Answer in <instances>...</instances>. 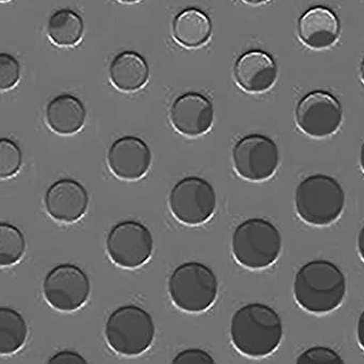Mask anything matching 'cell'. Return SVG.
<instances>
[{
	"mask_svg": "<svg viewBox=\"0 0 364 364\" xmlns=\"http://www.w3.org/2000/svg\"><path fill=\"white\" fill-rule=\"evenodd\" d=\"M168 293L179 310L203 313L217 300L219 281L213 269L203 262H183L169 277Z\"/></svg>",
	"mask_w": 364,
	"mask_h": 364,
	"instance_id": "cell-5",
	"label": "cell"
},
{
	"mask_svg": "<svg viewBox=\"0 0 364 364\" xmlns=\"http://www.w3.org/2000/svg\"><path fill=\"white\" fill-rule=\"evenodd\" d=\"M169 209L178 222L198 226L208 222L217 209V192L210 182L198 176L182 178L169 193Z\"/></svg>",
	"mask_w": 364,
	"mask_h": 364,
	"instance_id": "cell-7",
	"label": "cell"
},
{
	"mask_svg": "<svg viewBox=\"0 0 364 364\" xmlns=\"http://www.w3.org/2000/svg\"><path fill=\"white\" fill-rule=\"evenodd\" d=\"M150 77V68L145 57L133 50H124L114 57L109 65V78L122 92H135L145 87Z\"/></svg>",
	"mask_w": 364,
	"mask_h": 364,
	"instance_id": "cell-18",
	"label": "cell"
},
{
	"mask_svg": "<svg viewBox=\"0 0 364 364\" xmlns=\"http://www.w3.org/2000/svg\"><path fill=\"white\" fill-rule=\"evenodd\" d=\"M360 77H361L362 82L364 84V59L362 60L361 65H360Z\"/></svg>",
	"mask_w": 364,
	"mask_h": 364,
	"instance_id": "cell-31",
	"label": "cell"
},
{
	"mask_svg": "<svg viewBox=\"0 0 364 364\" xmlns=\"http://www.w3.org/2000/svg\"><path fill=\"white\" fill-rule=\"evenodd\" d=\"M109 258L120 268L144 266L154 253V237L147 226L133 220L120 222L109 230L107 238Z\"/></svg>",
	"mask_w": 364,
	"mask_h": 364,
	"instance_id": "cell-11",
	"label": "cell"
},
{
	"mask_svg": "<svg viewBox=\"0 0 364 364\" xmlns=\"http://www.w3.org/2000/svg\"><path fill=\"white\" fill-rule=\"evenodd\" d=\"M295 119L304 134L312 139H327L342 126V105L328 91H311L298 102Z\"/></svg>",
	"mask_w": 364,
	"mask_h": 364,
	"instance_id": "cell-9",
	"label": "cell"
},
{
	"mask_svg": "<svg viewBox=\"0 0 364 364\" xmlns=\"http://www.w3.org/2000/svg\"><path fill=\"white\" fill-rule=\"evenodd\" d=\"M26 251V241L20 228L9 223L0 224V266H14L21 262Z\"/></svg>",
	"mask_w": 364,
	"mask_h": 364,
	"instance_id": "cell-22",
	"label": "cell"
},
{
	"mask_svg": "<svg viewBox=\"0 0 364 364\" xmlns=\"http://www.w3.org/2000/svg\"><path fill=\"white\" fill-rule=\"evenodd\" d=\"M283 238L274 224L251 218L239 224L232 234V251L239 264L251 270L272 266L280 257Z\"/></svg>",
	"mask_w": 364,
	"mask_h": 364,
	"instance_id": "cell-4",
	"label": "cell"
},
{
	"mask_svg": "<svg viewBox=\"0 0 364 364\" xmlns=\"http://www.w3.org/2000/svg\"><path fill=\"white\" fill-rule=\"evenodd\" d=\"M22 150L10 139H0V178L10 179L18 175L22 167Z\"/></svg>",
	"mask_w": 364,
	"mask_h": 364,
	"instance_id": "cell-23",
	"label": "cell"
},
{
	"mask_svg": "<svg viewBox=\"0 0 364 364\" xmlns=\"http://www.w3.org/2000/svg\"><path fill=\"white\" fill-rule=\"evenodd\" d=\"M44 204L46 213L55 221L75 223L88 210L89 194L80 182L63 178L50 186L44 198Z\"/></svg>",
	"mask_w": 364,
	"mask_h": 364,
	"instance_id": "cell-14",
	"label": "cell"
},
{
	"mask_svg": "<svg viewBox=\"0 0 364 364\" xmlns=\"http://www.w3.org/2000/svg\"><path fill=\"white\" fill-rule=\"evenodd\" d=\"M357 338L360 346L364 350V311L360 314L357 325Z\"/></svg>",
	"mask_w": 364,
	"mask_h": 364,
	"instance_id": "cell-28",
	"label": "cell"
},
{
	"mask_svg": "<svg viewBox=\"0 0 364 364\" xmlns=\"http://www.w3.org/2000/svg\"><path fill=\"white\" fill-rule=\"evenodd\" d=\"M156 326L151 315L133 304L116 309L105 325L107 344L115 353L136 357L154 343Z\"/></svg>",
	"mask_w": 364,
	"mask_h": 364,
	"instance_id": "cell-6",
	"label": "cell"
},
{
	"mask_svg": "<svg viewBox=\"0 0 364 364\" xmlns=\"http://www.w3.org/2000/svg\"><path fill=\"white\" fill-rule=\"evenodd\" d=\"M152 163L149 146L132 135L116 139L107 152V164L115 177L124 181H137L147 175Z\"/></svg>",
	"mask_w": 364,
	"mask_h": 364,
	"instance_id": "cell-13",
	"label": "cell"
},
{
	"mask_svg": "<svg viewBox=\"0 0 364 364\" xmlns=\"http://www.w3.org/2000/svg\"><path fill=\"white\" fill-rule=\"evenodd\" d=\"M358 252H359L360 257L364 262V225L360 230L358 235Z\"/></svg>",
	"mask_w": 364,
	"mask_h": 364,
	"instance_id": "cell-29",
	"label": "cell"
},
{
	"mask_svg": "<svg viewBox=\"0 0 364 364\" xmlns=\"http://www.w3.org/2000/svg\"><path fill=\"white\" fill-rule=\"evenodd\" d=\"M90 280L73 264H61L48 271L43 282L46 302L59 312H75L90 296Z\"/></svg>",
	"mask_w": 364,
	"mask_h": 364,
	"instance_id": "cell-10",
	"label": "cell"
},
{
	"mask_svg": "<svg viewBox=\"0 0 364 364\" xmlns=\"http://www.w3.org/2000/svg\"><path fill=\"white\" fill-rule=\"evenodd\" d=\"M46 364H89L77 351L61 350L50 358Z\"/></svg>",
	"mask_w": 364,
	"mask_h": 364,
	"instance_id": "cell-27",
	"label": "cell"
},
{
	"mask_svg": "<svg viewBox=\"0 0 364 364\" xmlns=\"http://www.w3.org/2000/svg\"><path fill=\"white\" fill-rule=\"evenodd\" d=\"M296 364H345L342 355L327 346H313L300 353Z\"/></svg>",
	"mask_w": 364,
	"mask_h": 364,
	"instance_id": "cell-24",
	"label": "cell"
},
{
	"mask_svg": "<svg viewBox=\"0 0 364 364\" xmlns=\"http://www.w3.org/2000/svg\"><path fill=\"white\" fill-rule=\"evenodd\" d=\"M28 326L22 314L14 309L0 308V353H18L26 342Z\"/></svg>",
	"mask_w": 364,
	"mask_h": 364,
	"instance_id": "cell-21",
	"label": "cell"
},
{
	"mask_svg": "<svg viewBox=\"0 0 364 364\" xmlns=\"http://www.w3.org/2000/svg\"><path fill=\"white\" fill-rule=\"evenodd\" d=\"M232 164L235 171L242 179L266 181L276 173L280 164L278 145L267 135H245L232 148Z\"/></svg>",
	"mask_w": 364,
	"mask_h": 364,
	"instance_id": "cell-8",
	"label": "cell"
},
{
	"mask_svg": "<svg viewBox=\"0 0 364 364\" xmlns=\"http://www.w3.org/2000/svg\"><path fill=\"white\" fill-rule=\"evenodd\" d=\"M171 126L179 134L196 139L207 134L215 122V109L210 99L196 91L176 98L169 111Z\"/></svg>",
	"mask_w": 364,
	"mask_h": 364,
	"instance_id": "cell-12",
	"label": "cell"
},
{
	"mask_svg": "<svg viewBox=\"0 0 364 364\" xmlns=\"http://www.w3.org/2000/svg\"><path fill=\"white\" fill-rule=\"evenodd\" d=\"M171 364H217V362L204 349L188 348L177 353Z\"/></svg>",
	"mask_w": 364,
	"mask_h": 364,
	"instance_id": "cell-26",
	"label": "cell"
},
{
	"mask_svg": "<svg viewBox=\"0 0 364 364\" xmlns=\"http://www.w3.org/2000/svg\"><path fill=\"white\" fill-rule=\"evenodd\" d=\"M21 65L18 59L7 53L0 54V89L9 91L20 82Z\"/></svg>",
	"mask_w": 364,
	"mask_h": 364,
	"instance_id": "cell-25",
	"label": "cell"
},
{
	"mask_svg": "<svg viewBox=\"0 0 364 364\" xmlns=\"http://www.w3.org/2000/svg\"><path fill=\"white\" fill-rule=\"evenodd\" d=\"M360 166L364 173V141L362 144L361 149H360Z\"/></svg>",
	"mask_w": 364,
	"mask_h": 364,
	"instance_id": "cell-30",
	"label": "cell"
},
{
	"mask_svg": "<svg viewBox=\"0 0 364 364\" xmlns=\"http://www.w3.org/2000/svg\"><path fill=\"white\" fill-rule=\"evenodd\" d=\"M234 78L245 92L259 95L270 90L278 80V65L268 53L247 50L234 65Z\"/></svg>",
	"mask_w": 364,
	"mask_h": 364,
	"instance_id": "cell-15",
	"label": "cell"
},
{
	"mask_svg": "<svg viewBox=\"0 0 364 364\" xmlns=\"http://www.w3.org/2000/svg\"><path fill=\"white\" fill-rule=\"evenodd\" d=\"M213 28V22L205 12L188 8L173 18L171 33L179 46L193 50L203 48L210 41Z\"/></svg>",
	"mask_w": 364,
	"mask_h": 364,
	"instance_id": "cell-19",
	"label": "cell"
},
{
	"mask_svg": "<svg viewBox=\"0 0 364 364\" xmlns=\"http://www.w3.org/2000/svg\"><path fill=\"white\" fill-rule=\"evenodd\" d=\"M346 289L344 272L327 259L306 262L300 267L294 281L296 302L312 314H327L340 308Z\"/></svg>",
	"mask_w": 364,
	"mask_h": 364,
	"instance_id": "cell-2",
	"label": "cell"
},
{
	"mask_svg": "<svg viewBox=\"0 0 364 364\" xmlns=\"http://www.w3.org/2000/svg\"><path fill=\"white\" fill-rule=\"evenodd\" d=\"M86 116L84 103L73 95H59L46 105V124L56 134L69 136L80 132Z\"/></svg>",
	"mask_w": 364,
	"mask_h": 364,
	"instance_id": "cell-17",
	"label": "cell"
},
{
	"mask_svg": "<svg viewBox=\"0 0 364 364\" xmlns=\"http://www.w3.org/2000/svg\"><path fill=\"white\" fill-rule=\"evenodd\" d=\"M298 37L306 48L314 50L332 48L340 39L341 22L329 8H311L298 21Z\"/></svg>",
	"mask_w": 364,
	"mask_h": 364,
	"instance_id": "cell-16",
	"label": "cell"
},
{
	"mask_svg": "<svg viewBox=\"0 0 364 364\" xmlns=\"http://www.w3.org/2000/svg\"><path fill=\"white\" fill-rule=\"evenodd\" d=\"M283 321L279 313L260 302L241 306L232 315L230 338L235 348L253 359L264 358L282 342Z\"/></svg>",
	"mask_w": 364,
	"mask_h": 364,
	"instance_id": "cell-1",
	"label": "cell"
},
{
	"mask_svg": "<svg viewBox=\"0 0 364 364\" xmlns=\"http://www.w3.org/2000/svg\"><path fill=\"white\" fill-rule=\"evenodd\" d=\"M84 21L73 10L61 9L52 14L48 23V36L59 48H74L84 36Z\"/></svg>",
	"mask_w": 364,
	"mask_h": 364,
	"instance_id": "cell-20",
	"label": "cell"
},
{
	"mask_svg": "<svg viewBox=\"0 0 364 364\" xmlns=\"http://www.w3.org/2000/svg\"><path fill=\"white\" fill-rule=\"evenodd\" d=\"M346 196L340 182L331 176L315 173L304 178L295 192L298 217L309 225L329 226L338 221Z\"/></svg>",
	"mask_w": 364,
	"mask_h": 364,
	"instance_id": "cell-3",
	"label": "cell"
}]
</instances>
